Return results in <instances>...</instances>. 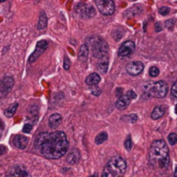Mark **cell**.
<instances>
[{"mask_svg": "<svg viewBox=\"0 0 177 177\" xmlns=\"http://www.w3.org/2000/svg\"><path fill=\"white\" fill-rule=\"evenodd\" d=\"M48 24V18L44 11H41L40 13V17H39V21L37 24V29H44L47 27Z\"/></svg>", "mask_w": 177, "mask_h": 177, "instance_id": "obj_22", "label": "cell"}, {"mask_svg": "<svg viewBox=\"0 0 177 177\" xmlns=\"http://www.w3.org/2000/svg\"><path fill=\"white\" fill-rule=\"evenodd\" d=\"M144 69V65L143 62H132L128 63L126 66V71L129 74L132 76H136L140 74Z\"/></svg>", "mask_w": 177, "mask_h": 177, "instance_id": "obj_12", "label": "cell"}, {"mask_svg": "<svg viewBox=\"0 0 177 177\" xmlns=\"http://www.w3.org/2000/svg\"><path fill=\"white\" fill-rule=\"evenodd\" d=\"M144 90L154 98L162 99L166 97L169 91V86L164 80H158L157 82L148 83L144 87Z\"/></svg>", "mask_w": 177, "mask_h": 177, "instance_id": "obj_4", "label": "cell"}, {"mask_svg": "<svg viewBox=\"0 0 177 177\" xmlns=\"http://www.w3.org/2000/svg\"><path fill=\"white\" fill-rule=\"evenodd\" d=\"M2 132H3V124H2V122L0 120V135H1Z\"/></svg>", "mask_w": 177, "mask_h": 177, "instance_id": "obj_38", "label": "cell"}, {"mask_svg": "<svg viewBox=\"0 0 177 177\" xmlns=\"http://www.w3.org/2000/svg\"><path fill=\"white\" fill-rule=\"evenodd\" d=\"M89 48L92 54L95 58L103 57L106 55L109 50L108 43L101 38H90L89 39Z\"/></svg>", "mask_w": 177, "mask_h": 177, "instance_id": "obj_5", "label": "cell"}, {"mask_svg": "<svg viewBox=\"0 0 177 177\" xmlns=\"http://www.w3.org/2000/svg\"><path fill=\"white\" fill-rule=\"evenodd\" d=\"M136 98V93L133 90L127 91L125 93H123L120 97H119V99L116 102V107L118 110L122 111L124 110L128 107V106L131 104L132 100Z\"/></svg>", "mask_w": 177, "mask_h": 177, "instance_id": "obj_7", "label": "cell"}, {"mask_svg": "<svg viewBox=\"0 0 177 177\" xmlns=\"http://www.w3.org/2000/svg\"><path fill=\"white\" fill-rule=\"evenodd\" d=\"M80 151L77 149H74L73 150H71L70 152L68 153V155L67 157V161L70 164H76L80 160Z\"/></svg>", "mask_w": 177, "mask_h": 177, "instance_id": "obj_17", "label": "cell"}, {"mask_svg": "<svg viewBox=\"0 0 177 177\" xmlns=\"http://www.w3.org/2000/svg\"><path fill=\"white\" fill-rule=\"evenodd\" d=\"M168 141L171 145H175L177 143V135L175 133H171L168 136Z\"/></svg>", "mask_w": 177, "mask_h": 177, "instance_id": "obj_28", "label": "cell"}, {"mask_svg": "<svg viewBox=\"0 0 177 177\" xmlns=\"http://www.w3.org/2000/svg\"><path fill=\"white\" fill-rule=\"evenodd\" d=\"M124 147L125 149H127L128 151H131L132 149V136H127V138H126V140L124 142Z\"/></svg>", "mask_w": 177, "mask_h": 177, "instance_id": "obj_27", "label": "cell"}, {"mask_svg": "<svg viewBox=\"0 0 177 177\" xmlns=\"http://www.w3.org/2000/svg\"><path fill=\"white\" fill-rule=\"evenodd\" d=\"M17 107H18V103H13L11 105H10L4 111V114L5 117L7 118H11L13 116L15 115L16 111L17 110Z\"/></svg>", "mask_w": 177, "mask_h": 177, "instance_id": "obj_21", "label": "cell"}, {"mask_svg": "<svg viewBox=\"0 0 177 177\" xmlns=\"http://www.w3.org/2000/svg\"><path fill=\"white\" fill-rule=\"evenodd\" d=\"M88 54H89V46L87 44H83L80 48V51H79V60L81 62H86L88 58Z\"/></svg>", "mask_w": 177, "mask_h": 177, "instance_id": "obj_20", "label": "cell"}, {"mask_svg": "<svg viewBox=\"0 0 177 177\" xmlns=\"http://www.w3.org/2000/svg\"><path fill=\"white\" fill-rule=\"evenodd\" d=\"M107 138H108V135H107L106 132H100L98 136H96V138H95V143L96 144H103L105 141L107 140Z\"/></svg>", "mask_w": 177, "mask_h": 177, "instance_id": "obj_23", "label": "cell"}, {"mask_svg": "<svg viewBox=\"0 0 177 177\" xmlns=\"http://www.w3.org/2000/svg\"><path fill=\"white\" fill-rule=\"evenodd\" d=\"M175 113L177 114V104H176V106H175Z\"/></svg>", "mask_w": 177, "mask_h": 177, "instance_id": "obj_40", "label": "cell"}, {"mask_svg": "<svg viewBox=\"0 0 177 177\" xmlns=\"http://www.w3.org/2000/svg\"><path fill=\"white\" fill-rule=\"evenodd\" d=\"M165 113V107L163 106H157L154 108V110L151 112V119L157 120L162 118Z\"/></svg>", "mask_w": 177, "mask_h": 177, "instance_id": "obj_19", "label": "cell"}, {"mask_svg": "<svg viewBox=\"0 0 177 177\" xmlns=\"http://www.w3.org/2000/svg\"><path fill=\"white\" fill-rule=\"evenodd\" d=\"M127 169L126 162L120 156H114L108 161L105 166L102 176L119 177L123 176Z\"/></svg>", "mask_w": 177, "mask_h": 177, "instance_id": "obj_3", "label": "cell"}, {"mask_svg": "<svg viewBox=\"0 0 177 177\" xmlns=\"http://www.w3.org/2000/svg\"><path fill=\"white\" fill-rule=\"evenodd\" d=\"M6 147L4 146V145H0V156H2V155H4V153L6 152Z\"/></svg>", "mask_w": 177, "mask_h": 177, "instance_id": "obj_36", "label": "cell"}, {"mask_svg": "<svg viewBox=\"0 0 177 177\" xmlns=\"http://www.w3.org/2000/svg\"><path fill=\"white\" fill-rule=\"evenodd\" d=\"M71 67V62L69 60V58L67 56H65L64 57V62H63V67L65 70H68Z\"/></svg>", "mask_w": 177, "mask_h": 177, "instance_id": "obj_30", "label": "cell"}, {"mask_svg": "<svg viewBox=\"0 0 177 177\" xmlns=\"http://www.w3.org/2000/svg\"><path fill=\"white\" fill-rule=\"evenodd\" d=\"M34 146L41 156L55 160L66 155L69 143L63 132H45L39 133L36 136Z\"/></svg>", "mask_w": 177, "mask_h": 177, "instance_id": "obj_1", "label": "cell"}, {"mask_svg": "<svg viewBox=\"0 0 177 177\" xmlns=\"http://www.w3.org/2000/svg\"><path fill=\"white\" fill-rule=\"evenodd\" d=\"M150 165L154 169H165L169 163V149L164 140L153 142L149 152Z\"/></svg>", "mask_w": 177, "mask_h": 177, "instance_id": "obj_2", "label": "cell"}, {"mask_svg": "<svg viewBox=\"0 0 177 177\" xmlns=\"http://www.w3.org/2000/svg\"><path fill=\"white\" fill-rule=\"evenodd\" d=\"M171 94L173 96L174 98L177 99V81L174 83L173 86H172V89H171Z\"/></svg>", "mask_w": 177, "mask_h": 177, "instance_id": "obj_33", "label": "cell"}, {"mask_svg": "<svg viewBox=\"0 0 177 177\" xmlns=\"http://www.w3.org/2000/svg\"><path fill=\"white\" fill-rule=\"evenodd\" d=\"M101 80V78L99 76V74H96V73H93V74H89L86 79V83L88 86H94V85H98Z\"/></svg>", "mask_w": 177, "mask_h": 177, "instance_id": "obj_18", "label": "cell"}, {"mask_svg": "<svg viewBox=\"0 0 177 177\" xmlns=\"http://www.w3.org/2000/svg\"><path fill=\"white\" fill-rule=\"evenodd\" d=\"M62 117L59 113H54L50 115L49 118V125L51 129H56V128L62 124Z\"/></svg>", "mask_w": 177, "mask_h": 177, "instance_id": "obj_15", "label": "cell"}, {"mask_svg": "<svg viewBox=\"0 0 177 177\" xmlns=\"http://www.w3.org/2000/svg\"><path fill=\"white\" fill-rule=\"evenodd\" d=\"M128 1H131V2H134V1H136V0H128Z\"/></svg>", "mask_w": 177, "mask_h": 177, "instance_id": "obj_42", "label": "cell"}, {"mask_svg": "<svg viewBox=\"0 0 177 177\" xmlns=\"http://www.w3.org/2000/svg\"><path fill=\"white\" fill-rule=\"evenodd\" d=\"M5 1H6V0H0V2H1V3H3V2H5Z\"/></svg>", "mask_w": 177, "mask_h": 177, "instance_id": "obj_41", "label": "cell"}, {"mask_svg": "<svg viewBox=\"0 0 177 177\" xmlns=\"http://www.w3.org/2000/svg\"><path fill=\"white\" fill-rule=\"evenodd\" d=\"M149 75H150L151 77L155 78V77H157V76L159 75L160 70L158 69V67H151L149 69Z\"/></svg>", "mask_w": 177, "mask_h": 177, "instance_id": "obj_26", "label": "cell"}, {"mask_svg": "<svg viewBox=\"0 0 177 177\" xmlns=\"http://www.w3.org/2000/svg\"><path fill=\"white\" fill-rule=\"evenodd\" d=\"M7 175L10 176H28L29 173L27 170L21 165H16L9 170Z\"/></svg>", "mask_w": 177, "mask_h": 177, "instance_id": "obj_14", "label": "cell"}, {"mask_svg": "<svg viewBox=\"0 0 177 177\" xmlns=\"http://www.w3.org/2000/svg\"><path fill=\"white\" fill-rule=\"evenodd\" d=\"M165 24H166V27H167L168 29H171L172 28H173L174 25H175V20L167 21V22L165 23Z\"/></svg>", "mask_w": 177, "mask_h": 177, "instance_id": "obj_34", "label": "cell"}, {"mask_svg": "<svg viewBox=\"0 0 177 177\" xmlns=\"http://www.w3.org/2000/svg\"><path fill=\"white\" fill-rule=\"evenodd\" d=\"M14 85V80L10 76L4 77L0 80V98L5 97L11 92Z\"/></svg>", "mask_w": 177, "mask_h": 177, "instance_id": "obj_10", "label": "cell"}, {"mask_svg": "<svg viewBox=\"0 0 177 177\" xmlns=\"http://www.w3.org/2000/svg\"><path fill=\"white\" fill-rule=\"evenodd\" d=\"M123 93H124L122 92V88H119L118 90L116 91V95H117L118 97H120Z\"/></svg>", "mask_w": 177, "mask_h": 177, "instance_id": "obj_37", "label": "cell"}, {"mask_svg": "<svg viewBox=\"0 0 177 177\" xmlns=\"http://www.w3.org/2000/svg\"><path fill=\"white\" fill-rule=\"evenodd\" d=\"M170 11V9L167 6H162L159 9V13H160L162 16H167Z\"/></svg>", "mask_w": 177, "mask_h": 177, "instance_id": "obj_31", "label": "cell"}, {"mask_svg": "<svg viewBox=\"0 0 177 177\" xmlns=\"http://www.w3.org/2000/svg\"><path fill=\"white\" fill-rule=\"evenodd\" d=\"M32 128H33V125H32V124H29V123H27V124H24V126L23 128V132H24V133H29V132H31Z\"/></svg>", "mask_w": 177, "mask_h": 177, "instance_id": "obj_32", "label": "cell"}, {"mask_svg": "<svg viewBox=\"0 0 177 177\" xmlns=\"http://www.w3.org/2000/svg\"><path fill=\"white\" fill-rule=\"evenodd\" d=\"M142 11H143V8H142L141 5H136V6L132 7V9L128 10L126 15L130 14V16H136L137 14H139V13L142 12ZM130 16H129V17H130Z\"/></svg>", "mask_w": 177, "mask_h": 177, "instance_id": "obj_24", "label": "cell"}, {"mask_svg": "<svg viewBox=\"0 0 177 177\" xmlns=\"http://www.w3.org/2000/svg\"><path fill=\"white\" fill-rule=\"evenodd\" d=\"M174 175L175 177H177V167L175 168V173H174Z\"/></svg>", "mask_w": 177, "mask_h": 177, "instance_id": "obj_39", "label": "cell"}, {"mask_svg": "<svg viewBox=\"0 0 177 177\" xmlns=\"http://www.w3.org/2000/svg\"><path fill=\"white\" fill-rule=\"evenodd\" d=\"M121 119L127 122V123H132L133 124V123H136V121L137 120V116L136 114H128V115L122 117Z\"/></svg>", "mask_w": 177, "mask_h": 177, "instance_id": "obj_25", "label": "cell"}, {"mask_svg": "<svg viewBox=\"0 0 177 177\" xmlns=\"http://www.w3.org/2000/svg\"><path fill=\"white\" fill-rule=\"evenodd\" d=\"M13 145L19 149H25L29 144V138L23 135H17L13 137Z\"/></svg>", "mask_w": 177, "mask_h": 177, "instance_id": "obj_13", "label": "cell"}, {"mask_svg": "<svg viewBox=\"0 0 177 177\" xmlns=\"http://www.w3.org/2000/svg\"><path fill=\"white\" fill-rule=\"evenodd\" d=\"M48 46H49V43L45 40H41V41H37V46H36V50H35V51L30 54V56L29 57V63H33L34 62H36L37 59L40 57V55H41V54L48 49Z\"/></svg>", "mask_w": 177, "mask_h": 177, "instance_id": "obj_9", "label": "cell"}, {"mask_svg": "<svg viewBox=\"0 0 177 177\" xmlns=\"http://www.w3.org/2000/svg\"><path fill=\"white\" fill-rule=\"evenodd\" d=\"M91 92H92V93L94 95V96H99V95L101 94V93H102L101 89H100L97 85L92 86V87H91Z\"/></svg>", "mask_w": 177, "mask_h": 177, "instance_id": "obj_29", "label": "cell"}, {"mask_svg": "<svg viewBox=\"0 0 177 177\" xmlns=\"http://www.w3.org/2000/svg\"><path fill=\"white\" fill-rule=\"evenodd\" d=\"M99 12L104 16H111L115 11L113 0H93Z\"/></svg>", "mask_w": 177, "mask_h": 177, "instance_id": "obj_6", "label": "cell"}, {"mask_svg": "<svg viewBox=\"0 0 177 177\" xmlns=\"http://www.w3.org/2000/svg\"><path fill=\"white\" fill-rule=\"evenodd\" d=\"M162 25H161V23H157L156 25H155V30H156V32H161L162 31Z\"/></svg>", "mask_w": 177, "mask_h": 177, "instance_id": "obj_35", "label": "cell"}, {"mask_svg": "<svg viewBox=\"0 0 177 177\" xmlns=\"http://www.w3.org/2000/svg\"><path fill=\"white\" fill-rule=\"evenodd\" d=\"M135 49H136V46L133 41H126L120 46L118 54L120 57H128L135 52Z\"/></svg>", "mask_w": 177, "mask_h": 177, "instance_id": "obj_11", "label": "cell"}, {"mask_svg": "<svg viewBox=\"0 0 177 177\" xmlns=\"http://www.w3.org/2000/svg\"><path fill=\"white\" fill-rule=\"evenodd\" d=\"M74 11L82 18H92L96 16L95 9L92 5L86 4H77L74 8Z\"/></svg>", "mask_w": 177, "mask_h": 177, "instance_id": "obj_8", "label": "cell"}, {"mask_svg": "<svg viewBox=\"0 0 177 177\" xmlns=\"http://www.w3.org/2000/svg\"><path fill=\"white\" fill-rule=\"evenodd\" d=\"M109 67V56L108 54L105 55L103 57L99 58V63H98V70L101 74H106L108 70Z\"/></svg>", "mask_w": 177, "mask_h": 177, "instance_id": "obj_16", "label": "cell"}]
</instances>
